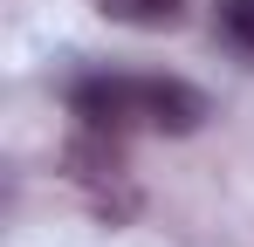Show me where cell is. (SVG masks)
<instances>
[{
  "instance_id": "4",
  "label": "cell",
  "mask_w": 254,
  "mask_h": 247,
  "mask_svg": "<svg viewBox=\"0 0 254 247\" xmlns=\"http://www.w3.org/2000/svg\"><path fill=\"white\" fill-rule=\"evenodd\" d=\"M213 14H220V35L234 41L241 55H254V0H220Z\"/></svg>"
},
{
  "instance_id": "3",
  "label": "cell",
  "mask_w": 254,
  "mask_h": 247,
  "mask_svg": "<svg viewBox=\"0 0 254 247\" xmlns=\"http://www.w3.org/2000/svg\"><path fill=\"white\" fill-rule=\"evenodd\" d=\"M103 14L117 28H172L186 14V0H103Z\"/></svg>"
},
{
  "instance_id": "2",
  "label": "cell",
  "mask_w": 254,
  "mask_h": 247,
  "mask_svg": "<svg viewBox=\"0 0 254 247\" xmlns=\"http://www.w3.org/2000/svg\"><path fill=\"white\" fill-rule=\"evenodd\" d=\"M137 117L151 124V130H165V137H186L213 110H206V96L192 82H179V76H137Z\"/></svg>"
},
{
  "instance_id": "1",
  "label": "cell",
  "mask_w": 254,
  "mask_h": 247,
  "mask_svg": "<svg viewBox=\"0 0 254 247\" xmlns=\"http://www.w3.org/2000/svg\"><path fill=\"white\" fill-rule=\"evenodd\" d=\"M69 117L83 130H124L137 117V76H76L69 82Z\"/></svg>"
}]
</instances>
